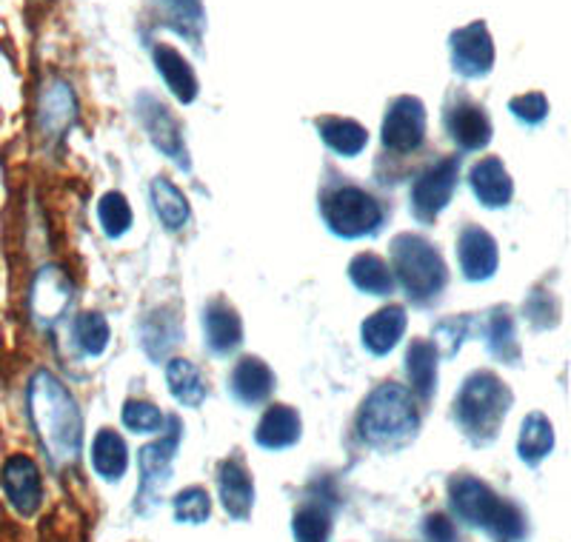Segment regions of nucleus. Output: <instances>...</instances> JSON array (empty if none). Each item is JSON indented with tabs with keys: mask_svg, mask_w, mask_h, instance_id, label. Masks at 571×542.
I'll list each match as a JSON object with an SVG mask.
<instances>
[{
	"mask_svg": "<svg viewBox=\"0 0 571 542\" xmlns=\"http://www.w3.org/2000/svg\"><path fill=\"white\" fill-rule=\"evenodd\" d=\"M255 440L260 449H289V445H295L301 440V414L292 405H269L266 414L260 417V423H257Z\"/></svg>",
	"mask_w": 571,
	"mask_h": 542,
	"instance_id": "23",
	"label": "nucleus"
},
{
	"mask_svg": "<svg viewBox=\"0 0 571 542\" xmlns=\"http://www.w3.org/2000/svg\"><path fill=\"white\" fill-rule=\"evenodd\" d=\"M509 111H512L520 124L538 126L549 118V100H545L543 92L518 95V98L509 100Z\"/></svg>",
	"mask_w": 571,
	"mask_h": 542,
	"instance_id": "39",
	"label": "nucleus"
},
{
	"mask_svg": "<svg viewBox=\"0 0 571 542\" xmlns=\"http://www.w3.org/2000/svg\"><path fill=\"white\" fill-rule=\"evenodd\" d=\"M321 215L326 229L343 240L377 235L386 220L381 200L355 184L328 186L321 195Z\"/></svg>",
	"mask_w": 571,
	"mask_h": 542,
	"instance_id": "6",
	"label": "nucleus"
},
{
	"mask_svg": "<svg viewBox=\"0 0 571 542\" xmlns=\"http://www.w3.org/2000/svg\"><path fill=\"white\" fill-rule=\"evenodd\" d=\"M166 417L160 414L158 405L146 403V400H129L124 405V425L135 434H158L164 428Z\"/></svg>",
	"mask_w": 571,
	"mask_h": 542,
	"instance_id": "38",
	"label": "nucleus"
},
{
	"mask_svg": "<svg viewBox=\"0 0 571 542\" xmlns=\"http://www.w3.org/2000/svg\"><path fill=\"white\" fill-rule=\"evenodd\" d=\"M292 531H295V542H328V536H332V509H328L326 500H321V496L306 500L295 511Z\"/></svg>",
	"mask_w": 571,
	"mask_h": 542,
	"instance_id": "32",
	"label": "nucleus"
},
{
	"mask_svg": "<svg viewBox=\"0 0 571 542\" xmlns=\"http://www.w3.org/2000/svg\"><path fill=\"white\" fill-rule=\"evenodd\" d=\"M166 383H169L171 397L186 408H197L206 400V380L191 359H169L166 363Z\"/></svg>",
	"mask_w": 571,
	"mask_h": 542,
	"instance_id": "28",
	"label": "nucleus"
},
{
	"mask_svg": "<svg viewBox=\"0 0 571 542\" xmlns=\"http://www.w3.org/2000/svg\"><path fill=\"white\" fill-rule=\"evenodd\" d=\"M72 303V283L58 266L40 268L38 280L32 286V317L40 326H49Z\"/></svg>",
	"mask_w": 571,
	"mask_h": 542,
	"instance_id": "16",
	"label": "nucleus"
},
{
	"mask_svg": "<svg viewBox=\"0 0 571 542\" xmlns=\"http://www.w3.org/2000/svg\"><path fill=\"white\" fill-rule=\"evenodd\" d=\"M437 348L429 341H412L406 348V377L408 386H412V394L429 403L437 392Z\"/></svg>",
	"mask_w": 571,
	"mask_h": 542,
	"instance_id": "24",
	"label": "nucleus"
},
{
	"mask_svg": "<svg viewBox=\"0 0 571 542\" xmlns=\"http://www.w3.org/2000/svg\"><path fill=\"white\" fill-rule=\"evenodd\" d=\"M421 425V414L408 388L383 383L368 394L357 414V432L375 449H397L408 443Z\"/></svg>",
	"mask_w": 571,
	"mask_h": 542,
	"instance_id": "3",
	"label": "nucleus"
},
{
	"mask_svg": "<svg viewBox=\"0 0 571 542\" xmlns=\"http://www.w3.org/2000/svg\"><path fill=\"white\" fill-rule=\"evenodd\" d=\"M180 341V321L171 308H158V312L146 314L140 323V346L155 363L166 359V354L178 346Z\"/></svg>",
	"mask_w": 571,
	"mask_h": 542,
	"instance_id": "26",
	"label": "nucleus"
},
{
	"mask_svg": "<svg viewBox=\"0 0 571 542\" xmlns=\"http://www.w3.org/2000/svg\"><path fill=\"white\" fill-rule=\"evenodd\" d=\"M406 308L403 306H386L366 317L361 326L363 348L375 357L394 352V346L401 343L403 332H406Z\"/></svg>",
	"mask_w": 571,
	"mask_h": 542,
	"instance_id": "21",
	"label": "nucleus"
},
{
	"mask_svg": "<svg viewBox=\"0 0 571 542\" xmlns=\"http://www.w3.org/2000/svg\"><path fill=\"white\" fill-rule=\"evenodd\" d=\"M457 260L466 280H489V277H494L500 263L498 240L486 229H480V226H466V229L460 231Z\"/></svg>",
	"mask_w": 571,
	"mask_h": 542,
	"instance_id": "14",
	"label": "nucleus"
},
{
	"mask_svg": "<svg viewBox=\"0 0 571 542\" xmlns=\"http://www.w3.org/2000/svg\"><path fill=\"white\" fill-rule=\"evenodd\" d=\"M469 186L486 209H503L512 203L514 184L500 157H483L469 171Z\"/></svg>",
	"mask_w": 571,
	"mask_h": 542,
	"instance_id": "17",
	"label": "nucleus"
},
{
	"mask_svg": "<svg viewBox=\"0 0 571 542\" xmlns=\"http://www.w3.org/2000/svg\"><path fill=\"white\" fill-rule=\"evenodd\" d=\"M460 180V157H441L437 164L426 166L412 184V211L421 223H434L437 215L452 203Z\"/></svg>",
	"mask_w": 571,
	"mask_h": 542,
	"instance_id": "7",
	"label": "nucleus"
},
{
	"mask_svg": "<svg viewBox=\"0 0 571 542\" xmlns=\"http://www.w3.org/2000/svg\"><path fill=\"white\" fill-rule=\"evenodd\" d=\"M92 465L104 480H120L129 469V449L112 428H100L92 443Z\"/></svg>",
	"mask_w": 571,
	"mask_h": 542,
	"instance_id": "31",
	"label": "nucleus"
},
{
	"mask_svg": "<svg viewBox=\"0 0 571 542\" xmlns=\"http://www.w3.org/2000/svg\"><path fill=\"white\" fill-rule=\"evenodd\" d=\"M169 7H175V12L184 14L186 20H195V23H200V18H204V7H200V0H166Z\"/></svg>",
	"mask_w": 571,
	"mask_h": 542,
	"instance_id": "42",
	"label": "nucleus"
},
{
	"mask_svg": "<svg viewBox=\"0 0 571 542\" xmlns=\"http://www.w3.org/2000/svg\"><path fill=\"white\" fill-rule=\"evenodd\" d=\"M486 343L492 348V354L509 366H518L520 359V343L518 332H514V321L509 308H492L486 314Z\"/></svg>",
	"mask_w": 571,
	"mask_h": 542,
	"instance_id": "33",
	"label": "nucleus"
},
{
	"mask_svg": "<svg viewBox=\"0 0 571 542\" xmlns=\"http://www.w3.org/2000/svg\"><path fill=\"white\" fill-rule=\"evenodd\" d=\"M426 536L429 542H460L457 529L446 514L426 516Z\"/></svg>",
	"mask_w": 571,
	"mask_h": 542,
	"instance_id": "41",
	"label": "nucleus"
},
{
	"mask_svg": "<svg viewBox=\"0 0 571 542\" xmlns=\"http://www.w3.org/2000/svg\"><path fill=\"white\" fill-rule=\"evenodd\" d=\"M217 489H220V503H224L226 514L235 520H246L252 514V503H255V485H252L249 471L237 457H229L220 463L217 471Z\"/></svg>",
	"mask_w": 571,
	"mask_h": 542,
	"instance_id": "19",
	"label": "nucleus"
},
{
	"mask_svg": "<svg viewBox=\"0 0 571 542\" xmlns=\"http://www.w3.org/2000/svg\"><path fill=\"white\" fill-rule=\"evenodd\" d=\"M348 280L355 283L363 295L372 297H388L394 292L392 266L383 257L372 255V252L352 257V263H348Z\"/></svg>",
	"mask_w": 571,
	"mask_h": 542,
	"instance_id": "27",
	"label": "nucleus"
},
{
	"mask_svg": "<svg viewBox=\"0 0 571 542\" xmlns=\"http://www.w3.org/2000/svg\"><path fill=\"white\" fill-rule=\"evenodd\" d=\"M151 60H155V69H158V75L164 78L166 89H169L180 104H191V100L197 98V89H200V86H197V75L195 69H191L189 60H186L178 49L169 47V43H155V47H151Z\"/></svg>",
	"mask_w": 571,
	"mask_h": 542,
	"instance_id": "20",
	"label": "nucleus"
},
{
	"mask_svg": "<svg viewBox=\"0 0 571 542\" xmlns=\"http://www.w3.org/2000/svg\"><path fill=\"white\" fill-rule=\"evenodd\" d=\"M443 126H446L449 138L457 144L463 151H480L492 144V120L486 109L466 95H454L443 111Z\"/></svg>",
	"mask_w": 571,
	"mask_h": 542,
	"instance_id": "10",
	"label": "nucleus"
},
{
	"mask_svg": "<svg viewBox=\"0 0 571 542\" xmlns=\"http://www.w3.org/2000/svg\"><path fill=\"white\" fill-rule=\"evenodd\" d=\"M472 328L474 321L469 314H463V317H449V321L437 323V326H434V348H437V354L454 357V354L460 352V346H463V341L472 334Z\"/></svg>",
	"mask_w": 571,
	"mask_h": 542,
	"instance_id": "37",
	"label": "nucleus"
},
{
	"mask_svg": "<svg viewBox=\"0 0 571 542\" xmlns=\"http://www.w3.org/2000/svg\"><path fill=\"white\" fill-rule=\"evenodd\" d=\"M383 149L392 155H412L426 140V106L414 95H401L386 106L381 126Z\"/></svg>",
	"mask_w": 571,
	"mask_h": 542,
	"instance_id": "8",
	"label": "nucleus"
},
{
	"mask_svg": "<svg viewBox=\"0 0 571 542\" xmlns=\"http://www.w3.org/2000/svg\"><path fill=\"white\" fill-rule=\"evenodd\" d=\"M151 206H155V215L164 223L166 231H180L189 223V200L178 186L171 184L169 177H155Z\"/></svg>",
	"mask_w": 571,
	"mask_h": 542,
	"instance_id": "30",
	"label": "nucleus"
},
{
	"mask_svg": "<svg viewBox=\"0 0 571 542\" xmlns=\"http://www.w3.org/2000/svg\"><path fill=\"white\" fill-rule=\"evenodd\" d=\"M204 334L211 354L229 357L244 343V321H240L237 308L226 300H211L204 308Z\"/></svg>",
	"mask_w": 571,
	"mask_h": 542,
	"instance_id": "15",
	"label": "nucleus"
},
{
	"mask_svg": "<svg viewBox=\"0 0 571 542\" xmlns=\"http://www.w3.org/2000/svg\"><path fill=\"white\" fill-rule=\"evenodd\" d=\"M29 420L55 465H72L83 445V420L75 397L52 372L40 368L29 380Z\"/></svg>",
	"mask_w": 571,
	"mask_h": 542,
	"instance_id": "1",
	"label": "nucleus"
},
{
	"mask_svg": "<svg viewBox=\"0 0 571 542\" xmlns=\"http://www.w3.org/2000/svg\"><path fill=\"white\" fill-rule=\"evenodd\" d=\"M138 115L140 120H144L146 131H149L151 144L158 146L169 160H175L180 169H189V155H186L184 135H180V126L178 120H175V115L169 111V106L160 104V100L151 98V95H140Z\"/></svg>",
	"mask_w": 571,
	"mask_h": 542,
	"instance_id": "12",
	"label": "nucleus"
},
{
	"mask_svg": "<svg viewBox=\"0 0 571 542\" xmlns=\"http://www.w3.org/2000/svg\"><path fill=\"white\" fill-rule=\"evenodd\" d=\"M169 423V432L164 434L160 440H155V443L146 445L144 451H140V494L138 500H146V496H155V491L160 489V485L169 480V471H171V460H175V451H178V443H180V420L178 417H169L166 420Z\"/></svg>",
	"mask_w": 571,
	"mask_h": 542,
	"instance_id": "13",
	"label": "nucleus"
},
{
	"mask_svg": "<svg viewBox=\"0 0 571 542\" xmlns=\"http://www.w3.org/2000/svg\"><path fill=\"white\" fill-rule=\"evenodd\" d=\"M75 341L83 348V354L89 357H100L109 346V323H106L104 314L86 312L75 321Z\"/></svg>",
	"mask_w": 571,
	"mask_h": 542,
	"instance_id": "35",
	"label": "nucleus"
},
{
	"mask_svg": "<svg viewBox=\"0 0 571 542\" xmlns=\"http://www.w3.org/2000/svg\"><path fill=\"white\" fill-rule=\"evenodd\" d=\"M98 220L104 226L106 237H124L131 229V206L120 191H106L98 203Z\"/></svg>",
	"mask_w": 571,
	"mask_h": 542,
	"instance_id": "34",
	"label": "nucleus"
},
{
	"mask_svg": "<svg viewBox=\"0 0 571 542\" xmlns=\"http://www.w3.org/2000/svg\"><path fill=\"white\" fill-rule=\"evenodd\" d=\"M75 92L72 86L63 83V80H52L49 86H43L40 92V106H38V124L40 131L47 138H60L75 120Z\"/></svg>",
	"mask_w": 571,
	"mask_h": 542,
	"instance_id": "22",
	"label": "nucleus"
},
{
	"mask_svg": "<svg viewBox=\"0 0 571 542\" xmlns=\"http://www.w3.org/2000/svg\"><path fill=\"white\" fill-rule=\"evenodd\" d=\"M454 72L463 78H486L494 66V40L483 20H472L469 27L454 29L449 38Z\"/></svg>",
	"mask_w": 571,
	"mask_h": 542,
	"instance_id": "9",
	"label": "nucleus"
},
{
	"mask_svg": "<svg viewBox=\"0 0 571 542\" xmlns=\"http://www.w3.org/2000/svg\"><path fill=\"white\" fill-rule=\"evenodd\" d=\"M315 129L323 144L341 157H357L368 146V131L352 118H335V115H323L315 118Z\"/></svg>",
	"mask_w": 571,
	"mask_h": 542,
	"instance_id": "25",
	"label": "nucleus"
},
{
	"mask_svg": "<svg viewBox=\"0 0 571 542\" xmlns=\"http://www.w3.org/2000/svg\"><path fill=\"white\" fill-rule=\"evenodd\" d=\"M392 275L417 306H429L446 288L449 272L441 252L421 235H397L392 240Z\"/></svg>",
	"mask_w": 571,
	"mask_h": 542,
	"instance_id": "5",
	"label": "nucleus"
},
{
	"mask_svg": "<svg viewBox=\"0 0 571 542\" xmlns=\"http://www.w3.org/2000/svg\"><path fill=\"white\" fill-rule=\"evenodd\" d=\"M0 483L7 491V500L14 505V511L23 516H32L43 503V480H40V469L32 457L27 454H14L3 463L0 471Z\"/></svg>",
	"mask_w": 571,
	"mask_h": 542,
	"instance_id": "11",
	"label": "nucleus"
},
{
	"mask_svg": "<svg viewBox=\"0 0 571 542\" xmlns=\"http://www.w3.org/2000/svg\"><path fill=\"white\" fill-rule=\"evenodd\" d=\"M523 312H525V317H529V321H532L538 328H549L558 323L560 303L552 292H549V295H543V292H534V295L529 297V303L523 306Z\"/></svg>",
	"mask_w": 571,
	"mask_h": 542,
	"instance_id": "40",
	"label": "nucleus"
},
{
	"mask_svg": "<svg viewBox=\"0 0 571 542\" xmlns=\"http://www.w3.org/2000/svg\"><path fill=\"white\" fill-rule=\"evenodd\" d=\"M449 496H452L454 514L463 523L483 529L494 542H520L525 536V516L520 514L518 505L494 494L486 483L478 477H454L449 483Z\"/></svg>",
	"mask_w": 571,
	"mask_h": 542,
	"instance_id": "2",
	"label": "nucleus"
},
{
	"mask_svg": "<svg viewBox=\"0 0 571 542\" xmlns=\"http://www.w3.org/2000/svg\"><path fill=\"white\" fill-rule=\"evenodd\" d=\"M229 392L240 405H260L275 392V372L260 357L237 359L229 374Z\"/></svg>",
	"mask_w": 571,
	"mask_h": 542,
	"instance_id": "18",
	"label": "nucleus"
},
{
	"mask_svg": "<svg viewBox=\"0 0 571 542\" xmlns=\"http://www.w3.org/2000/svg\"><path fill=\"white\" fill-rule=\"evenodd\" d=\"M514 397L509 386L494 372L469 374L460 394L454 397V420L472 443L486 445L498 437Z\"/></svg>",
	"mask_w": 571,
	"mask_h": 542,
	"instance_id": "4",
	"label": "nucleus"
},
{
	"mask_svg": "<svg viewBox=\"0 0 571 542\" xmlns=\"http://www.w3.org/2000/svg\"><path fill=\"white\" fill-rule=\"evenodd\" d=\"M554 449V425L545 414L532 412L520 425V440H518V454L525 465L543 463Z\"/></svg>",
	"mask_w": 571,
	"mask_h": 542,
	"instance_id": "29",
	"label": "nucleus"
},
{
	"mask_svg": "<svg viewBox=\"0 0 571 542\" xmlns=\"http://www.w3.org/2000/svg\"><path fill=\"white\" fill-rule=\"evenodd\" d=\"M209 514H211L209 491L200 489V485H191V489L180 491V494L175 496V520H178V523L200 525L209 520Z\"/></svg>",
	"mask_w": 571,
	"mask_h": 542,
	"instance_id": "36",
	"label": "nucleus"
}]
</instances>
